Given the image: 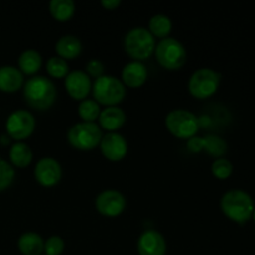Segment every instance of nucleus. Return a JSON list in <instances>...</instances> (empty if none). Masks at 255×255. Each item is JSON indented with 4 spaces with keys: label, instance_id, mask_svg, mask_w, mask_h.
Wrapping results in <instances>:
<instances>
[{
    "label": "nucleus",
    "instance_id": "obj_16",
    "mask_svg": "<svg viewBox=\"0 0 255 255\" xmlns=\"http://www.w3.org/2000/svg\"><path fill=\"white\" fill-rule=\"evenodd\" d=\"M126 122V114L119 106H109L101 110L99 116V126L107 132H116Z\"/></svg>",
    "mask_w": 255,
    "mask_h": 255
},
{
    "label": "nucleus",
    "instance_id": "obj_22",
    "mask_svg": "<svg viewBox=\"0 0 255 255\" xmlns=\"http://www.w3.org/2000/svg\"><path fill=\"white\" fill-rule=\"evenodd\" d=\"M51 16L60 22L69 21L75 14V2L72 0H51L49 4Z\"/></svg>",
    "mask_w": 255,
    "mask_h": 255
},
{
    "label": "nucleus",
    "instance_id": "obj_5",
    "mask_svg": "<svg viewBox=\"0 0 255 255\" xmlns=\"http://www.w3.org/2000/svg\"><path fill=\"white\" fill-rule=\"evenodd\" d=\"M102 138V129L96 122H77L67 131V141L79 151L96 148Z\"/></svg>",
    "mask_w": 255,
    "mask_h": 255
},
{
    "label": "nucleus",
    "instance_id": "obj_3",
    "mask_svg": "<svg viewBox=\"0 0 255 255\" xmlns=\"http://www.w3.org/2000/svg\"><path fill=\"white\" fill-rule=\"evenodd\" d=\"M92 94L99 105H105L106 107L117 106L126 96V86L117 77L102 75L92 84Z\"/></svg>",
    "mask_w": 255,
    "mask_h": 255
},
{
    "label": "nucleus",
    "instance_id": "obj_2",
    "mask_svg": "<svg viewBox=\"0 0 255 255\" xmlns=\"http://www.w3.org/2000/svg\"><path fill=\"white\" fill-rule=\"evenodd\" d=\"M254 207L251 194L242 189H231L221 199V209L224 216L238 224L247 223L252 218Z\"/></svg>",
    "mask_w": 255,
    "mask_h": 255
},
{
    "label": "nucleus",
    "instance_id": "obj_26",
    "mask_svg": "<svg viewBox=\"0 0 255 255\" xmlns=\"http://www.w3.org/2000/svg\"><path fill=\"white\" fill-rule=\"evenodd\" d=\"M46 71L54 79H62V77H66L70 72L69 64L66 60L59 56L50 57L46 64Z\"/></svg>",
    "mask_w": 255,
    "mask_h": 255
},
{
    "label": "nucleus",
    "instance_id": "obj_32",
    "mask_svg": "<svg viewBox=\"0 0 255 255\" xmlns=\"http://www.w3.org/2000/svg\"><path fill=\"white\" fill-rule=\"evenodd\" d=\"M101 5L106 10H115L121 5V0H102Z\"/></svg>",
    "mask_w": 255,
    "mask_h": 255
},
{
    "label": "nucleus",
    "instance_id": "obj_24",
    "mask_svg": "<svg viewBox=\"0 0 255 255\" xmlns=\"http://www.w3.org/2000/svg\"><path fill=\"white\" fill-rule=\"evenodd\" d=\"M227 149H228L227 142L221 137L216 134H208L203 137V151H206L211 156L222 158V156L227 153Z\"/></svg>",
    "mask_w": 255,
    "mask_h": 255
},
{
    "label": "nucleus",
    "instance_id": "obj_23",
    "mask_svg": "<svg viewBox=\"0 0 255 255\" xmlns=\"http://www.w3.org/2000/svg\"><path fill=\"white\" fill-rule=\"evenodd\" d=\"M172 30V21L167 15L157 14L153 15L149 20L148 31L153 35V37H161L166 39L168 37Z\"/></svg>",
    "mask_w": 255,
    "mask_h": 255
},
{
    "label": "nucleus",
    "instance_id": "obj_31",
    "mask_svg": "<svg viewBox=\"0 0 255 255\" xmlns=\"http://www.w3.org/2000/svg\"><path fill=\"white\" fill-rule=\"evenodd\" d=\"M187 147L192 153H199L203 151V137H192L187 142Z\"/></svg>",
    "mask_w": 255,
    "mask_h": 255
},
{
    "label": "nucleus",
    "instance_id": "obj_8",
    "mask_svg": "<svg viewBox=\"0 0 255 255\" xmlns=\"http://www.w3.org/2000/svg\"><path fill=\"white\" fill-rule=\"evenodd\" d=\"M221 84V75L209 67L196 70L189 77L188 90L196 99H208L213 96Z\"/></svg>",
    "mask_w": 255,
    "mask_h": 255
},
{
    "label": "nucleus",
    "instance_id": "obj_12",
    "mask_svg": "<svg viewBox=\"0 0 255 255\" xmlns=\"http://www.w3.org/2000/svg\"><path fill=\"white\" fill-rule=\"evenodd\" d=\"M100 148L105 158L111 162H119L126 157L128 144L122 134L117 132H107L105 136H102Z\"/></svg>",
    "mask_w": 255,
    "mask_h": 255
},
{
    "label": "nucleus",
    "instance_id": "obj_20",
    "mask_svg": "<svg viewBox=\"0 0 255 255\" xmlns=\"http://www.w3.org/2000/svg\"><path fill=\"white\" fill-rule=\"evenodd\" d=\"M19 70L25 75H34L40 70L42 65V57L36 50L27 49L21 52L17 60Z\"/></svg>",
    "mask_w": 255,
    "mask_h": 255
},
{
    "label": "nucleus",
    "instance_id": "obj_33",
    "mask_svg": "<svg viewBox=\"0 0 255 255\" xmlns=\"http://www.w3.org/2000/svg\"><path fill=\"white\" fill-rule=\"evenodd\" d=\"M252 218H253V221L255 222V207H254V211H253V216H252Z\"/></svg>",
    "mask_w": 255,
    "mask_h": 255
},
{
    "label": "nucleus",
    "instance_id": "obj_18",
    "mask_svg": "<svg viewBox=\"0 0 255 255\" xmlns=\"http://www.w3.org/2000/svg\"><path fill=\"white\" fill-rule=\"evenodd\" d=\"M57 56L64 60L76 59L82 51V44L79 37L74 35H65L57 40L55 45Z\"/></svg>",
    "mask_w": 255,
    "mask_h": 255
},
{
    "label": "nucleus",
    "instance_id": "obj_7",
    "mask_svg": "<svg viewBox=\"0 0 255 255\" xmlns=\"http://www.w3.org/2000/svg\"><path fill=\"white\" fill-rule=\"evenodd\" d=\"M166 127L177 138L189 139L197 134L199 120L193 112L188 110H172L166 116Z\"/></svg>",
    "mask_w": 255,
    "mask_h": 255
},
{
    "label": "nucleus",
    "instance_id": "obj_29",
    "mask_svg": "<svg viewBox=\"0 0 255 255\" xmlns=\"http://www.w3.org/2000/svg\"><path fill=\"white\" fill-rule=\"evenodd\" d=\"M65 249V242L61 237L52 236L45 242L44 252L45 255H61Z\"/></svg>",
    "mask_w": 255,
    "mask_h": 255
},
{
    "label": "nucleus",
    "instance_id": "obj_21",
    "mask_svg": "<svg viewBox=\"0 0 255 255\" xmlns=\"http://www.w3.org/2000/svg\"><path fill=\"white\" fill-rule=\"evenodd\" d=\"M9 158L12 166L17 168H25L32 161V151L24 142H16L9 151Z\"/></svg>",
    "mask_w": 255,
    "mask_h": 255
},
{
    "label": "nucleus",
    "instance_id": "obj_28",
    "mask_svg": "<svg viewBox=\"0 0 255 255\" xmlns=\"http://www.w3.org/2000/svg\"><path fill=\"white\" fill-rule=\"evenodd\" d=\"M15 178V169L9 162L0 158V192L11 186Z\"/></svg>",
    "mask_w": 255,
    "mask_h": 255
},
{
    "label": "nucleus",
    "instance_id": "obj_1",
    "mask_svg": "<svg viewBox=\"0 0 255 255\" xmlns=\"http://www.w3.org/2000/svg\"><path fill=\"white\" fill-rule=\"evenodd\" d=\"M25 102L31 109L45 111L55 104L57 90L55 84L45 76H32L24 84Z\"/></svg>",
    "mask_w": 255,
    "mask_h": 255
},
{
    "label": "nucleus",
    "instance_id": "obj_15",
    "mask_svg": "<svg viewBox=\"0 0 255 255\" xmlns=\"http://www.w3.org/2000/svg\"><path fill=\"white\" fill-rule=\"evenodd\" d=\"M122 84L127 87H132V89H137L141 87L144 82L147 81L148 77V72H147V67L142 61H131L126 64L122 69Z\"/></svg>",
    "mask_w": 255,
    "mask_h": 255
},
{
    "label": "nucleus",
    "instance_id": "obj_25",
    "mask_svg": "<svg viewBox=\"0 0 255 255\" xmlns=\"http://www.w3.org/2000/svg\"><path fill=\"white\" fill-rule=\"evenodd\" d=\"M77 112L84 122H95L101 114V109L95 100L85 99L80 101Z\"/></svg>",
    "mask_w": 255,
    "mask_h": 255
},
{
    "label": "nucleus",
    "instance_id": "obj_13",
    "mask_svg": "<svg viewBox=\"0 0 255 255\" xmlns=\"http://www.w3.org/2000/svg\"><path fill=\"white\" fill-rule=\"evenodd\" d=\"M65 89L70 97L74 100L82 101L87 97L92 90L91 79L89 75L82 70H74L65 77Z\"/></svg>",
    "mask_w": 255,
    "mask_h": 255
},
{
    "label": "nucleus",
    "instance_id": "obj_10",
    "mask_svg": "<svg viewBox=\"0 0 255 255\" xmlns=\"http://www.w3.org/2000/svg\"><path fill=\"white\" fill-rule=\"evenodd\" d=\"M97 212L105 217H117L126 208V198L116 189H106L95 199Z\"/></svg>",
    "mask_w": 255,
    "mask_h": 255
},
{
    "label": "nucleus",
    "instance_id": "obj_9",
    "mask_svg": "<svg viewBox=\"0 0 255 255\" xmlns=\"http://www.w3.org/2000/svg\"><path fill=\"white\" fill-rule=\"evenodd\" d=\"M35 126H36L35 117L27 110H16L11 112L5 124L7 134L17 142L24 141L31 136Z\"/></svg>",
    "mask_w": 255,
    "mask_h": 255
},
{
    "label": "nucleus",
    "instance_id": "obj_4",
    "mask_svg": "<svg viewBox=\"0 0 255 255\" xmlns=\"http://www.w3.org/2000/svg\"><path fill=\"white\" fill-rule=\"evenodd\" d=\"M125 50L134 61H142L151 56L156 49V40L146 27H133L124 40Z\"/></svg>",
    "mask_w": 255,
    "mask_h": 255
},
{
    "label": "nucleus",
    "instance_id": "obj_27",
    "mask_svg": "<svg viewBox=\"0 0 255 255\" xmlns=\"http://www.w3.org/2000/svg\"><path fill=\"white\" fill-rule=\"evenodd\" d=\"M212 173L216 178L218 179H227L232 176L233 173V164L231 161L227 158H217L216 161L212 163Z\"/></svg>",
    "mask_w": 255,
    "mask_h": 255
},
{
    "label": "nucleus",
    "instance_id": "obj_17",
    "mask_svg": "<svg viewBox=\"0 0 255 255\" xmlns=\"http://www.w3.org/2000/svg\"><path fill=\"white\" fill-rule=\"evenodd\" d=\"M24 85V75L19 69L14 66L0 67V91L16 92Z\"/></svg>",
    "mask_w": 255,
    "mask_h": 255
},
{
    "label": "nucleus",
    "instance_id": "obj_6",
    "mask_svg": "<svg viewBox=\"0 0 255 255\" xmlns=\"http://www.w3.org/2000/svg\"><path fill=\"white\" fill-rule=\"evenodd\" d=\"M154 55L162 67L167 70H179L187 62V51L182 42L173 37L159 40Z\"/></svg>",
    "mask_w": 255,
    "mask_h": 255
},
{
    "label": "nucleus",
    "instance_id": "obj_11",
    "mask_svg": "<svg viewBox=\"0 0 255 255\" xmlns=\"http://www.w3.org/2000/svg\"><path fill=\"white\" fill-rule=\"evenodd\" d=\"M34 176L37 183L42 187H54L62 177V169L59 162L52 157H44L39 159L35 166Z\"/></svg>",
    "mask_w": 255,
    "mask_h": 255
},
{
    "label": "nucleus",
    "instance_id": "obj_19",
    "mask_svg": "<svg viewBox=\"0 0 255 255\" xmlns=\"http://www.w3.org/2000/svg\"><path fill=\"white\" fill-rule=\"evenodd\" d=\"M44 244L41 236L34 232H26L17 239V248L22 255H41Z\"/></svg>",
    "mask_w": 255,
    "mask_h": 255
},
{
    "label": "nucleus",
    "instance_id": "obj_14",
    "mask_svg": "<svg viewBox=\"0 0 255 255\" xmlns=\"http://www.w3.org/2000/svg\"><path fill=\"white\" fill-rule=\"evenodd\" d=\"M137 252L139 255H164L167 252L166 239L159 232L147 229L137 241Z\"/></svg>",
    "mask_w": 255,
    "mask_h": 255
},
{
    "label": "nucleus",
    "instance_id": "obj_30",
    "mask_svg": "<svg viewBox=\"0 0 255 255\" xmlns=\"http://www.w3.org/2000/svg\"><path fill=\"white\" fill-rule=\"evenodd\" d=\"M104 71L105 66L104 64H102V61H100V60L92 59L86 64V71L85 72H86L90 77H95V80L101 77L102 75H104Z\"/></svg>",
    "mask_w": 255,
    "mask_h": 255
}]
</instances>
